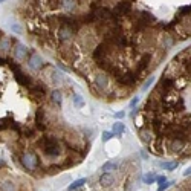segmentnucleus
I'll return each instance as SVG.
<instances>
[{"label": "nucleus", "mask_w": 191, "mask_h": 191, "mask_svg": "<svg viewBox=\"0 0 191 191\" xmlns=\"http://www.w3.org/2000/svg\"><path fill=\"white\" fill-rule=\"evenodd\" d=\"M9 66H11V69H12V72H14V76H16L17 83L22 84V86H25V87H29V84H31V78H29L28 75H25V73L20 70V67L16 66L14 63H11Z\"/></svg>", "instance_id": "1"}, {"label": "nucleus", "mask_w": 191, "mask_h": 191, "mask_svg": "<svg viewBox=\"0 0 191 191\" xmlns=\"http://www.w3.org/2000/svg\"><path fill=\"white\" fill-rule=\"evenodd\" d=\"M130 9H132L130 0H121V2L115 6V9H113V16H115V17L127 16V14H130Z\"/></svg>", "instance_id": "2"}, {"label": "nucleus", "mask_w": 191, "mask_h": 191, "mask_svg": "<svg viewBox=\"0 0 191 191\" xmlns=\"http://www.w3.org/2000/svg\"><path fill=\"white\" fill-rule=\"evenodd\" d=\"M22 161H23V165H25L26 168H29V170H34V168L38 165V159H37V156H35L34 153H26Z\"/></svg>", "instance_id": "3"}, {"label": "nucleus", "mask_w": 191, "mask_h": 191, "mask_svg": "<svg viewBox=\"0 0 191 191\" xmlns=\"http://www.w3.org/2000/svg\"><path fill=\"white\" fill-rule=\"evenodd\" d=\"M43 151H44V154H48V156H58V154H60V147H58L57 141L52 139L48 145L43 147Z\"/></svg>", "instance_id": "4"}, {"label": "nucleus", "mask_w": 191, "mask_h": 191, "mask_svg": "<svg viewBox=\"0 0 191 191\" xmlns=\"http://www.w3.org/2000/svg\"><path fill=\"white\" fill-rule=\"evenodd\" d=\"M29 92L32 93V97H35V100H40V98L43 100V97L46 95V89H44L41 84H35V86H32Z\"/></svg>", "instance_id": "5"}, {"label": "nucleus", "mask_w": 191, "mask_h": 191, "mask_svg": "<svg viewBox=\"0 0 191 191\" xmlns=\"http://www.w3.org/2000/svg\"><path fill=\"white\" fill-rule=\"evenodd\" d=\"M118 78V81L121 83V84H124V86H132V84H135V81H136V76L133 75V73H122V75H119V76H116Z\"/></svg>", "instance_id": "6"}, {"label": "nucleus", "mask_w": 191, "mask_h": 191, "mask_svg": "<svg viewBox=\"0 0 191 191\" xmlns=\"http://www.w3.org/2000/svg\"><path fill=\"white\" fill-rule=\"evenodd\" d=\"M138 19L139 20H142L144 23H151V22H154V16L153 14H150V12H147V11H139L138 12Z\"/></svg>", "instance_id": "7"}, {"label": "nucleus", "mask_w": 191, "mask_h": 191, "mask_svg": "<svg viewBox=\"0 0 191 191\" xmlns=\"http://www.w3.org/2000/svg\"><path fill=\"white\" fill-rule=\"evenodd\" d=\"M100 183H101L103 186H110V185L113 183V176H112L110 173H104V174L101 176V179H100Z\"/></svg>", "instance_id": "8"}, {"label": "nucleus", "mask_w": 191, "mask_h": 191, "mask_svg": "<svg viewBox=\"0 0 191 191\" xmlns=\"http://www.w3.org/2000/svg\"><path fill=\"white\" fill-rule=\"evenodd\" d=\"M29 66H31L32 69H40V67H41V58H40L38 55L32 54V57H31V60H29Z\"/></svg>", "instance_id": "9"}, {"label": "nucleus", "mask_w": 191, "mask_h": 191, "mask_svg": "<svg viewBox=\"0 0 191 191\" xmlns=\"http://www.w3.org/2000/svg\"><path fill=\"white\" fill-rule=\"evenodd\" d=\"M58 35H60V38H61V40H69V38H70V35H72V29H69V28L63 26V28L58 31Z\"/></svg>", "instance_id": "10"}, {"label": "nucleus", "mask_w": 191, "mask_h": 191, "mask_svg": "<svg viewBox=\"0 0 191 191\" xmlns=\"http://www.w3.org/2000/svg\"><path fill=\"white\" fill-rule=\"evenodd\" d=\"M43 118H44V112H43L41 109H40V110H37V115H35V122H37V127H38V129H44Z\"/></svg>", "instance_id": "11"}, {"label": "nucleus", "mask_w": 191, "mask_h": 191, "mask_svg": "<svg viewBox=\"0 0 191 191\" xmlns=\"http://www.w3.org/2000/svg\"><path fill=\"white\" fill-rule=\"evenodd\" d=\"M150 58H151V57H150L148 54H145V55L142 57L141 63L138 64V72H142V70H144V69H145V67L148 66V63H150Z\"/></svg>", "instance_id": "12"}, {"label": "nucleus", "mask_w": 191, "mask_h": 191, "mask_svg": "<svg viewBox=\"0 0 191 191\" xmlns=\"http://www.w3.org/2000/svg\"><path fill=\"white\" fill-rule=\"evenodd\" d=\"M95 83H97V86H98V87L104 89V87L107 86V76H106V75H103V73H100V75L97 76V80H95Z\"/></svg>", "instance_id": "13"}, {"label": "nucleus", "mask_w": 191, "mask_h": 191, "mask_svg": "<svg viewBox=\"0 0 191 191\" xmlns=\"http://www.w3.org/2000/svg\"><path fill=\"white\" fill-rule=\"evenodd\" d=\"M28 54V49L25 48V46H22V44H19L17 48H16V58L17 60H20V58H23L25 55Z\"/></svg>", "instance_id": "14"}, {"label": "nucleus", "mask_w": 191, "mask_h": 191, "mask_svg": "<svg viewBox=\"0 0 191 191\" xmlns=\"http://www.w3.org/2000/svg\"><path fill=\"white\" fill-rule=\"evenodd\" d=\"M173 80H170V78H162V81H161V89L162 90H170L171 87H173Z\"/></svg>", "instance_id": "15"}, {"label": "nucleus", "mask_w": 191, "mask_h": 191, "mask_svg": "<svg viewBox=\"0 0 191 191\" xmlns=\"http://www.w3.org/2000/svg\"><path fill=\"white\" fill-rule=\"evenodd\" d=\"M52 101L55 103V104H61V92L60 90H54L52 92Z\"/></svg>", "instance_id": "16"}, {"label": "nucleus", "mask_w": 191, "mask_h": 191, "mask_svg": "<svg viewBox=\"0 0 191 191\" xmlns=\"http://www.w3.org/2000/svg\"><path fill=\"white\" fill-rule=\"evenodd\" d=\"M122 132H124V124L116 122V124L113 126V133H115V135H121Z\"/></svg>", "instance_id": "17"}, {"label": "nucleus", "mask_w": 191, "mask_h": 191, "mask_svg": "<svg viewBox=\"0 0 191 191\" xmlns=\"http://www.w3.org/2000/svg\"><path fill=\"white\" fill-rule=\"evenodd\" d=\"M2 191H16V186L12 182H5L2 185Z\"/></svg>", "instance_id": "18"}, {"label": "nucleus", "mask_w": 191, "mask_h": 191, "mask_svg": "<svg viewBox=\"0 0 191 191\" xmlns=\"http://www.w3.org/2000/svg\"><path fill=\"white\" fill-rule=\"evenodd\" d=\"M73 103H75L76 107H84V101H83V98L80 97V95H75L73 97Z\"/></svg>", "instance_id": "19"}, {"label": "nucleus", "mask_w": 191, "mask_h": 191, "mask_svg": "<svg viewBox=\"0 0 191 191\" xmlns=\"http://www.w3.org/2000/svg\"><path fill=\"white\" fill-rule=\"evenodd\" d=\"M84 183H86V179H80V180L73 182V183L69 186V189H75V188H78V186H81V185H84Z\"/></svg>", "instance_id": "20"}, {"label": "nucleus", "mask_w": 191, "mask_h": 191, "mask_svg": "<svg viewBox=\"0 0 191 191\" xmlns=\"http://www.w3.org/2000/svg\"><path fill=\"white\" fill-rule=\"evenodd\" d=\"M139 135H141V139H142L144 142H148V141H150V136H148V135H150V132H147V130H141V133H139Z\"/></svg>", "instance_id": "21"}, {"label": "nucleus", "mask_w": 191, "mask_h": 191, "mask_svg": "<svg viewBox=\"0 0 191 191\" xmlns=\"http://www.w3.org/2000/svg\"><path fill=\"white\" fill-rule=\"evenodd\" d=\"M116 167H118L116 162H107V164L103 167V170H104V171H107V170H115Z\"/></svg>", "instance_id": "22"}, {"label": "nucleus", "mask_w": 191, "mask_h": 191, "mask_svg": "<svg viewBox=\"0 0 191 191\" xmlns=\"http://www.w3.org/2000/svg\"><path fill=\"white\" fill-rule=\"evenodd\" d=\"M171 147H173V150H180V148H182V141H180V139L174 141V142L171 144Z\"/></svg>", "instance_id": "23"}, {"label": "nucleus", "mask_w": 191, "mask_h": 191, "mask_svg": "<svg viewBox=\"0 0 191 191\" xmlns=\"http://www.w3.org/2000/svg\"><path fill=\"white\" fill-rule=\"evenodd\" d=\"M73 5H75V0H64V6H66L69 11L73 8Z\"/></svg>", "instance_id": "24"}, {"label": "nucleus", "mask_w": 191, "mask_h": 191, "mask_svg": "<svg viewBox=\"0 0 191 191\" xmlns=\"http://www.w3.org/2000/svg\"><path fill=\"white\" fill-rule=\"evenodd\" d=\"M162 167L167 168V170H173V168L177 167V162H173V164H162Z\"/></svg>", "instance_id": "25"}, {"label": "nucleus", "mask_w": 191, "mask_h": 191, "mask_svg": "<svg viewBox=\"0 0 191 191\" xmlns=\"http://www.w3.org/2000/svg\"><path fill=\"white\" fill-rule=\"evenodd\" d=\"M112 136H113L112 132H104V133H103V141H109Z\"/></svg>", "instance_id": "26"}, {"label": "nucleus", "mask_w": 191, "mask_h": 191, "mask_svg": "<svg viewBox=\"0 0 191 191\" xmlns=\"http://www.w3.org/2000/svg\"><path fill=\"white\" fill-rule=\"evenodd\" d=\"M151 83H153V76H151V78H148V80H147V83H145V84H144V86H142V90H147V89H148V87H150V84H151Z\"/></svg>", "instance_id": "27"}, {"label": "nucleus", "mask_w": 191, "mask_h": 191, "mask_svg": "<svg viewBox=\"0 0 191 191\" xmlns=\"http://www.w3.org/2000/svg\"><path fill=\"white\" fill-rule=\"evenodd\" d=\"M25 133H26L25 136H28V138H32V136H34V130H26Z\"/></svg>", "instance_id": "28"}, {"label": "nucleus", "mask_w": 191, "mask_h": 191, "mask_svg": "<svg viewBox=\"0 0 191 191\" xmlns=\"http://www.w3.org/2000/svg\"><path fill=\"white\" fill-rule=\"evenodd\" d=\"M186 11H189V6H183L180 9V14H186Z\"/></svg>", "instance_id": "29"}, {"label": "nucleus", "mask_w": 191, "mask_h": 191, "mask_svg": "<svg viewBox=\"0 0 191 191\" xmlns=\"http://www.w3.org/2000/svg\"><path fill=\"white\" fill-rule=\"evenodd\" d=\"M136 103H138V98H135V100L130 103V106H132V107H135V106H136Z\"/></svg>", "instance_id": "30"}, {"label": "nucleus", "mask_w": 191, "mask_h": 191, "mask_svg": "<svg viewBox=\"0 0 191 191\" xmlns=\"http://www.w3.org/2000/svg\"><path fill=\"white\" fill-rule=\"evenodd\" d=\"M115 116H116V118H122V116H124V112H118Z\"/></svg>", "instance_id": "31"}, {"label": "nucleus", "mask_w": 191, "mask_h": 191, "mask_svg": "<svg viewBox=\"0 0 191 191\" xmlns=\"http://www.w3.org/2000/svg\"><path fill=\"white\" fill-rule=\"evenodd\" d=\"M0 2H5V0H0Z\"/></svg>", "instance_id": "32"}]
</instances>
